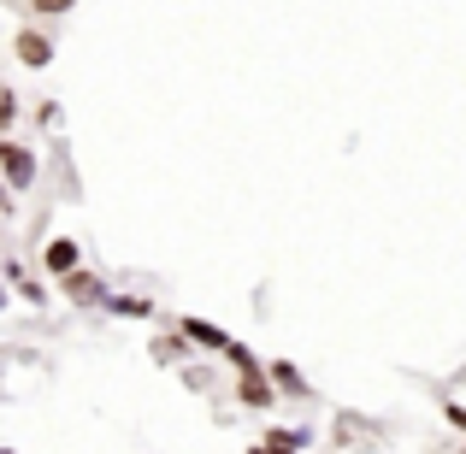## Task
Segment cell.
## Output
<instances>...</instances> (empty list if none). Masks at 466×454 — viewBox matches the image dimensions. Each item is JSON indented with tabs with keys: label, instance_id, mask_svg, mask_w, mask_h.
I'll list each match as a JSON object with an SVG mask.
<instances>
[{
	"label": "cell",
	"instance_id": "2",
	"mask_svg": "<svg viewBox=\"0 0 466 454\" xmlns=\"http://www.w3.org/2000/svg\"><path fill=\"white\" fill-rule=\"evenodd\" d=\"M0 177H6L12 195L35 189V177H42V159H35V148H24V142L0 136Z\"/></svg>",
	"mask_w": 466,
	"mask_h": 454
},
{
	"label": "cell",
	"instance_id": "16",
	"mask_svg": "<svg viewBox=\"0 0 466 454\" xmlns=\"http://www.w3.org/2000/svg\"><path fill=\"white\" fill-rule=\"evenodd\" d=\"M0 207H12V189H6V177H0Z\"/></svg>",
	"mask_w": 466,
	"mask_h": 454
},
{
	"label": "cell",
	"instance_id": "12",
	"mask_svg": "<svg viewBox=\"0 0 466 454\" xmlns=\"http://www.w3.org/2000/svg\"><path fill=\"white\" fill-rule=\"evenodd\" d=\"M18 113H24V106H18V95H12V89H0V136H6V130L18 125Z\"/></svg>",
	"mask_w": 466,
	"mask_h": 454
},
{
	"label": "cell",
	"instance_id": "5",
	"mask_svg": "<svg viewBox=\"0 0 466 454\" xmlns=\"http://www.w3.org/2000/svg\"><path fill=\"white\" fill-rule=\"evenodd\" d=\"M171 330H177V337L189 342V348H201V354H225L230 342H237V337H230L225 325H213V318H195V313H183V318H177Z\"/></svg>",
	"mask_w": 466,
	"mask_h": 454
},
{
	"label": "cell",
	"instance_id": "14",
	"mask_svg": "<svg viewBox=\"0 0 466 454\" xmlns=\"http://www.w3.org/2000/svg\"><path fill=\"white\" fill-rule=\"evenodd\" d=\"M443 419L455 425V431H466V401H443Z\"/></svg>",
	"mask_w": 466,
	"mask_h": 454
},
{
	"label": "cell",
	"instance_id": "20",
	"mask_svg": "<svg viewBox=\"0 0 466 454\" xmlns=\"http://www.w3.org/2000/svg\"><path fill=\"white\" fill-rule=\"evenodd\" d=\"M254 454H266V449H254Z\"/></svg>",
	"mask_w": 466,
	"mask_h": 454
},
{
	"label": "cell",
	"instance_id": "15",
	"mask_svg": "<svg viewBox=\"0 0 466 454\" xmlns=\"http://www.w3.org/2000/svg\"><path fill=\"white\" fill-rule=\"evenodd\" d=\"M35 125L54 130V125H59V106H54V101H42V106H35Z\"/></svg>",
	"mask_w": 466,
	"mask_h": 454
},
{
	"label": "cell",
	"instance_id": "1",
	"mask_svg": "<svg viewBox=\"0 0 466 454\" xmlns=\"http://www.w3.org/2000/svg\"><path fill=\"white\" fill-rule=\"evenodd\" d=\"M225 360L237 366V401H242V408H248V413H272L278 408V384H272V372L254 360L248 342H230Z\"/></svg>",
	"mask_w": 466,
	"mask_h": 454
},
{
	"label": "cell",
	"instance_id": "8",
	"mask_svg": "<svg viewBox=\"0 0 466 454\" xmlns=\"http://www.w3.org/2000/svg\"><path fill=\"white\" fill-rule=\"evenodd\" d=\"M106 313H118V318H154V301L148 296H113V301H106Z\"/></svg>",
	"mask_w": 466,
	"mask_h": 454
},
{
	"label": "cell",
	"instance_id": "21",
	"mask_svg": "<svg viewBox=\"0 0 466 454\" xmlns=\"http://www.w3.org/2000/svg\"><path fill=\"white\" fill-rule=\"evenodd\" d=\"M461 454H466V449H461Z\"/></svg>",
	"mask_w": 466,
	"mask_h": 454
},
{
	"label": "cell",
	"instance_id": "6",
	"mask_svg": "<svg viewBox=\"0 0 466 454\" xmlns=\"http://www.w3.org/2000/svg\"><path fill=\"white\" fill-rule=\"evenodd\" d=\"M83 266V242H71V237H54V242H42V272L54 277H66V272H77Z\"/></svg>",
	"mask_w": 466,
	"mask_h": 454
},
{
	"label": "cell",
	"instance_id": "7",
	"mask_svg": "<svg viewBox=\"0 0 466 454\" xmlns=\"http://www.w3.org/2000/svg\"><path fill=\"white\" fill-rule=\"evenodd\" d=\"M266 372H272L278 396H296V401H308V396H313V384L301 378V366H296V360H266Z\"/></svg>",
	"mask_w": 466,
	"mask_h": 454
},
{
	"label": "cell",
	"instance_id": "13",
	"mask_svg": "<svg viewBox=\"0 0 466 454\" xmlns=\"http://www.w3.org/2000/svg\"><path fill=\"white\" fill-rule=\"evenodd\" d=\"M183 348H189V342H183V337H177V330H171V337H159V342H154V354H159V360H177V354H183Z\"/></svg>",
	"mask_w": 466,
	"mask_h": 454
},
{
	"label": "cell",
	"instance_id": "10",
	"mask_svg": "<svg viewBox=\"0 0 466 454\" xmlns=\"http://www.w3.org/2000/svg\"><path fill=\"white\" fill-rule=\"evenodd\" d=\"M260 443H266V449H308V443H313V431H266Z\"/></svg>",
	"mask_w": 466,
	"mask_h": 454
},
{
	"label": "cell",
	"instance_id": "9",
	"mask_svg": "<svg viewBox=\"0 0 466 454\" xmlns=\"http://www.w3.org/2000/svg\"><path fill=\"white\" fill-rule=\"evenodd\" d=\"M71 6H77V0H24V12H30V18H66Z\"/></svg>",
	"mask_w": 466,
	"mask_h": 454
},
{
	"label": "cell",
	"instance_id": "19",
	"mask_svg": "<svg viewBox=\"0 0 466 454\" xmlns=\"http://www.w3.org/2000/svg\"><path fill=\"white\" fill-rule=\"evenodd\" d=\"M0 454H18V449H0Z\"/></svg>",
	"mask_w": 466,
	"mask_h": 454
},
{
	"label": "cell",
	"instance_id": "18",
	"mask_svg": "<svg viewBox=\"0 0 466 454\" xmlns=\"http://www.w3.org/2000/svg\"><path fill=\"white\" fill-rule=\"evenodd\" d=\"M0 307H6V289H0Z\"/></svg>",
	"mask_w": 466,
	"mask_h": 454
},
{
	"label": "cell",
	"instance_id": "17",
	"mask_svg": "<svg viewBox=\"0 0 466 454\" xmlns=\"http://www.w3.org/2000/svg\"><path fill=\"white\" fill-rule=\"evenodd\" d=\"M260 449H266V443H260ZM266 454H301V449H266Z\"/></svg>",
	"mask_w": 466,
	"mask_h": 454
},
{
	"label": "cell",
	"instance_id": "11",
	"mask_svg": "<svg viewBox=\"0 0 466 454\" xmlns=\"http://www.w3.org/2000/svg\"><path fill=\"white\" fill-rule=\"evenodd\" d=\"M12 289H18V296L30 301V307H47V289L35 284V277H24V272H18V277H12Z\"/></svg>",
	"mask_w": 466,
	"mask_h": 454
},
{
	"label": "cell",
	"instance_id": "3",
	"mask_svg": "<svg viewBox=\"0 0 466 454\" xmlns=\"http://www.w3.org/2000/svg\"><path fill=\"white\" fill-rule=\"evenodd\" d=\"M59 296H66L71 307H83V313H89V307H106V301H113V289H106V277H101V272L77 266V272L59 277Z\"/></svg>",
	"mask_w": 466,
	"mask_h": 454
},
{
	"label": "cell",
	"instance_id": "4",
	"mask_svg": "<svg viewBox=\"0 0 466 454\" xmlns=\"http://www.w3.org/2000/svg\"><path fill=\"white\" fill-rule=\"evenodd\" d=\"M12 54H18L24 71H47V66H54V54H59V47H54V30H42V24H24V30L12 35Z\"/></svg>",
	"mask_w": 466,
	"mask_h": 454
}]
</instances>
